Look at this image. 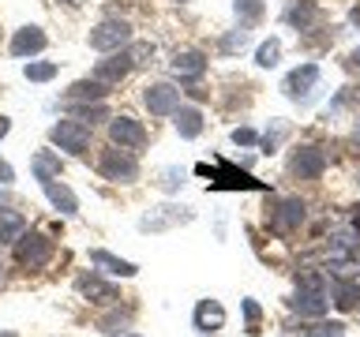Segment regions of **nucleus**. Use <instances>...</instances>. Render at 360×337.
<instances>
[{"instance_id":"nucleus-5","label":"nucleus","mask_w":360,"mask_h":337,"mask_svg":"<svg viewBox=\"0 0 360 337\" xmlns=\"http://www.w3.org/2000/svg\"><path fill=\"white\" fill-rule=\"evenodd\" d=\"M128 41H131V27L124 19H105L98 30H90V49L98 53H117Z\"/></svg>"},{"instance_id":"nucleus-23","label":"nucleus","mask_w":360,"mask_h":337,"mask_svg":"<svg viewBox=\"0 0 360 337\" xmlns=\"http://www.w3.org/2000/svg\"><path fill=\"white\" fill-rule=\"evenodd\" d=\"M27 232V218L19 210H0V244H15Z\"/></svg>"},{"instance_id":"nucleus-27","label":"nucleus","mask_w":360,"mask_h":337,"mask_svg":"<svg viewBox=\"0 0 360 337\" xmlns=\"http://www.w3.org/2000/svg\"><path fill=\"white\" fill-rule=\"evenodd\" d=\"M233 11H236V19H240L244 27H252V22L263 19V0H236Z\"/></svg>"},{"instance_id":"nucleus-45","label":"nucleus","mask_w":360,"mask_h":337,"mask_svg":"<svg viewBox=\"0 0 360 337\" xmlns=\"http://www.w3.org/2000/svg\"><path fill=\"white\" fill-rule=\"evenodd\" d=\"M180 4H184V0H180Z\"/></svg>"},{"instance_id":"nucleus-19","label":"nucleus","mask_w":360,"mask_h":337,"mask_svg":"<svg viewBox=\"0 0 360 337\" xmlns=\"http://www.w3.org/2000/svg\"><path fill=\"white\" fill-rule=\"evenodd\" d=\"M315 83H319V64H304V67H297V72H289L281 90H285L289 98H300V94H308Z\"/></svg>"},{"instance_id":"nucleus-18","label":"nucleus","mask_w":360,"mask_h":337,"mask_svg":"<svg viewBox=\"0 0 360 337\" xmlns=\"http://www.w3.org/2000/svg\"><path fill=\"white\" fill-rule=\"evenodd\" d=\"M90 266L105 270V274H112V277H135V274H139V266H135V263H128V258H117L112 251H101V247H94V251H90Z\"/></svg>"},{"instance_id":"nucleus-40","label":"nucleus","mask_w":360,"mask_h":337,"mask_svg":"<svg viewBox=\"0 0 360 337\" xmlns=\"http://www.w3.org/2000/svg\"><path fill=\"white\" fill-rule=\"evenodd\" d=\"M0 285H4V266H0Z\"/></svg>"},{"instance_id":"nucleus-2","label":"nucleus","mask_w":360,"mask_h":337,"mask_svg":"<svg viewBox=\"0 0 360 337\" xmlns=\"http://www.w3.org/2000/svg\"><path fill=\"white\" fill-rule=\"evenodd\" d=\"M15 263L22 270H41L53 263V240L45 232H22L15 240Z\"/></svg>"},{"instance_id":"nucleus-9","label":"nucleus","mask_w":360,"mask_h":337,"mask_svg":"<svg viewBox=\"0 0 360 337\" xmlns=\"http://www.w3.org/2000/svg\"><path fill=\"white\" fill-rule=\"evenodd\" d=\"M289 173L300 176V180H319L326 173V154L319 146H300V150H292V157H289Z\"/></svg>"},{"instance_id":"nucleus-41","label":"nucleus","mask_w":360,"mask_h":337,"mask_svg":"<svg viewBox=\"0 0 360 337\" xmlns=\"http://www.w3.org/2000/svg\"><path fill=\"white\" fill-rule=\"evenodd\" d=\"M120 337H143V333H120Z\"/></svg>"},{"instance_id":"nucleus-33","label":"nucleus","mask_w":360,"mask_h":337,"mask_svg":"<svg viewBox=\"0 0 360 337\" xmlns=\"http://www.w3.org/2000/svg\"><path fill=\"white\" fill-rule=\"evenodd\" d=\"M128 56H131V64H150L154 60V45L150 41H135L128 49Z\"/></svg>"},{"instance_id":"nucleus-36","label":"nucleus","mask_w":360,"mask_h":337,"mask_svg":"<svg viewBox=\"0 0 360 337\" xmlns=\"http://www.w3.org/2000/svg\"><path fill=\"white\" fill-rule=\"evenodd\" d=\"M233 143H236V146H255L259 135H255L252 128H236V131H233Z\"/></svg>"},{"instance_id":"nucleus-8","label":"nucleus","mask_w":360,"mask_h":337,"mask_svg":"<svg viewBox=\"0 0 360 337\" xmlns=\"http://www.w3.org/2000/svg\"><path fill=\"white\" fill-rule=\"evenodd\" d=\"M304 218H308V206H304L300 199H281L274 210H270V229L274 232H281V236H289V232H297L300 225H304Z\"/></svg>"},{"instance_id":"nucleus-22","label":"nucleus","mask_w":360,"mask_h":337,"mask_svg":"<svg viewBox=\"0 0 360 337\" xmlns=\"http://www.w3.org/2000/svg\"><path fill=\"white\" fill-rule=\"evenodd\" d=\"M173 124H176V135H180V139H199V131H202V112H199V109H176V112H173Z\"/></svg>"},{"instance_id":"nucleus-12","label":"nucleus","mask_w":360,"mask_h":337,"mask_svg":"<svg viewBox=\"0 0 360 337\" xmlns=\"http://www.w3.org/2000/svg\"><path fill=\"white\" fill-rule=\"evenodd\" d=\"M360 251V232L356 229H338L330 232V258L326 263H353Z\"/></svg>"},{"instance_id":"nucleus-21","label":"nucleus","mask_w":360,"mask_h":337,"mask_svg":"<svg viewBox=\"0 0 360 337\" xmlns=\"http://www.w3.org/2000/svg\"><path fill=\"white\" fill-rule=\"evenodd\" d=\"M330 300H334V308H338V311H353V308H356V300H360V285H356L353 277L334 281V285H330Z\"/></svg>"},{"instance_id":"nucleus-30","label":"nucleus","mask_w":360,"mask_h":337,"mask_svg":"<svg viewBox=\"0 0 360 337\" xmlns=\"http://www.w3.org/2000/svg\"><path fill=\"white\" fill-rule=\"evenodd\" d=\"M248 41H252V34H248V30L240 27V30L225 34V38H221V49H225V53H236V49H244Z\"/></svg>"},{"instance_id":"nucleus-29","label":"nucleus","mask_w":360,"mask_h":337,"mask_svg":"<svg viewBox=\"0 0 360 337\" xmlns=\"http://www.w3.org/2000/svg\"><path fill=\"white\" fill-rule=\"evenodd\" d=\"M278 56H281V41H278V38H270V41L259 45L255 64H259V67H274V64H278Z\"/></svg>"},{"instance_id":"nucleus-10","label":"nucleus","mask_w":360,"mask_h":337,"mask_svg":"<svg viewBox=\"0 0 360 337\" xmlns=\"http://www.w3.org/2000/svg\"><path fill=\"white\" fill-rule=\"evenodd\" d=\"M109 139L124 150H143L146 146V128L131 117H112L109 120Z\"/></svg>"},{"instance_id":"nucleus-14","label":"nucleus","mask_w":360,"mask_h":337,"mask_svg":"<svg viewBox=\"0 0 360 337\" xmlns=\"http://www.w3.org/2000/svg\"><path fill=\"white\" fill-rule=\"evenodd\" d=\"M41 191H45V199L53 202V210H60L64 218H75V213H79V199H75V191L68 187V184H56V180H41Z\"/></svg>"},{"instance_id":"nucleus-11","label":"nucleus","mask_w":360,"mask_h":337,"mask_svg":"<svg viewBox=\"0 0 360 337\" xmlns=\"http://www.w3.org/2000/svg\"><path fill=\"white\" fill-rule=\"evenodd\" d=\"M131 67H135V64H131L128 53H112V56H105V60L94 64V75H90V79H98V83L112 86V83H120V79L131 72Z\"/></svg>"},{"instance_id":"nucleus-4","label":"nucleus","mask_w":360,"mask_h":337,"mask_svg":"<svg viewBox=\"0 0 360 337\" xmlns=\"http://www.w3.org/2000/svg\"><path fill=\"white\" fill-rule=\"evenodd\" d=\"M49 139L60 146V150H68V154H86V146H90V128H86L83 120H60V124H53Z\"/></svg>"},{"instance_id":"nucleus-1","label":"nucleus","mask_w":360,"mask_h":337,"mask_svg":"<svg viewBox=\"0 0 360 337\" xmlns=\"http://www.w3.org/2000/svg\"><path fill=\"white\" fill-rule=\"evenodd\" d=\"M289 308L300 315V319H323L326 308H330V289H326V277L323 274H304L300 277V289L292 292Z\"/></svg>"},{"instance_id":"nucleus-38","label":"nucleus","mask_w":360,"mask_h":337,"mask_svg":"<svg viewBox=\"0 0 360 337\" xmlns=\"http://www.w3.org/2000/svg\"><path fill=\"white\" fill-rule=\"evenodd\" d=\"M8 131H11V120H8V117H0V139H4Z\"/></svg>"},{"instance_id":"nucleus-31","label":"nucleus","mask_w":360,"mask_h":337,"mask_svg":"<svg viewBox=\"0 0 360 337\" xmlns=\"http://www.w3.org/2000/svg\"><path fill=\"white\" fill-rule=\"evenodd\" d=\"M304 337H345V326L342 322H319V326H311Z\"/></svg>"},{"instance_id":"nucleus-13","label":"nucleus","mask_w":360,"mask_h":337,"mask_svg":"<svg viewBox=\"0 0 360 337\" xmlns=\"http://www.w3.org/2000/svg\"><path fill=\"white\" fill-rule=\"evenodd\" d=\"M191 322H195V330H202V333H218L221 326H225V308H221L218 300H199Z\"/></svg>"},{"instance_id":"nucleus-39","label":"nucleus","mask_w":360,"mask_h":337,"mask_svg":"<svg viewBox=\"0 0 360 337\" xmlns=\"http://www.w3.org/2000/svg\"><path fill=\"white\" fill-rule=\"evenodd\" d=\"M353 64L360 67V45H356V53H353Z\"/></svg>"},{"instance_id":"nucleus-16","label":"nucleus","mask_w":360,"mask_h":337,"mask_svg":"<svg viewBox=\"0 0 360 337\" xmlns=\"http://www.w3.org/2000/svg\"><path fill=\"white\" fill-rule=\"evenodd\" d=\"M105 94H109L105 83H98V79H79V83L68 86L64 101L68 105H86V101H105Z\"/></svg>"},{"instance_id":"nucleus-24","label":"nucleus","mask_w":360,"mask_h":337,"mask_svg":"<svg viewBox=\"0 0 360 337\" xmlns=\"http://www.w3.org/2000/svg\"><path fill=\"white\" fill-rule=\"evenodd\" d=\"M285 19H289V27H297V30H311V22L319 19V8H315L311 0H300V4H292L285 11Z\"/></svg>"},{"instance_id":"nucleus-43","label":"nucleus","mask_w":360,"mask_h":337,"mask_svg":"<svg viewBox=\"0 0 360 337\" xmlns=\"http://www.w3.org/2000/svg\"><path fill=\"white\" fill-rule=\"evenodd\" d=\"M68 4H83V0H68Z\"/></svg>"},{"instance_id":"nucleus-17","label":"nucleus","mask_w":360,"mask_h":337,"mask_svg":"<svg viewBox=\"0 0 360 337\" xmlns=\"http://www.w3.org/2000/svg\"><path fill=\"white\" fill-rule=\"evenodd\" d=\"M45 45H49V38H45L41 27H22V30H15V38H11V56H34V53H41Z\"/></svg>"},{"instance_id":"nucleus-44","label":"nucleus","mask_w":360,"mask_h":337,"mask_svg":"<svg viewBox=\"0 0 360 337\" xmlns=\"http://www.w3.org/2000/svg\"><path fill=\"white\" fill-rule=\"evenodd\" d=\"M202 337H214V333H202Z\"/></svg>"},{"instance_id":"nucleus-35","label":"nucleus","mask_w":360,"mask_h":337,"mask_svg":"<svg viewBox=\"0 0 360 337\" xmlns=\"http://www.w3.org/2000/svg\"><path fill=\"white\" fill-rule=\"evenodd\" d=\"M180 184H184V173H180V168H165L162 173V187L165 191H176Z\"/></svg>"},{"instance_id":"nucleus-6","label":"nucleus","mask_w":360,"mask_h":337,"mask_svg":"<svg viewBox=\"0 0 360 337\" xmlns=\"http://www.w3.org/2000/svg\"><path fill=\"white\" fill-rule=\"evenodd\" d=\"M143 105L150 109V117H173L180 109V90L173 83H150L143 86Z\"/></svg>"},{"instance_id":"nucleus-34","label":"nucleus","mask_w":360,"mask_h":337,"mask_svg":"<svg viewBox=\"0 0 360 337\" xmlns=\"http://www.w3.org/2000/svg\"><path fill=\"white\" fill-rule=\"evenodd\" d=\"M124 322H128V311H124V315H120V311H112V315H105V319L98 322V330H101V333H112V337H117V330H120Z\"/></svg>"},{"instance_id":"nucleus-25","label":"nucleus","mask_w":360,"mask_h":337,"mask_svg":"<svg viewBox=\"0 0 360 337\" xmlns=\"http://www.w3.org/2000/svg\"><path fill=\"white\" fill-rule=\"evenodd\" d=\"M30 168H34V176H38V180H56V176H60V157L49 154V150H41V154H34Z\"/></svg>"},{"instance_id":"nucleus-7","label":"nucleus","mask_w":360,"mask_h":337,"mask_svg":"<svg viewBox=\"0 0 360 337\" xmlns=\"http://www.w3.org/2000/svg\"><path fill=\"white\" fill-rule=\"evenodd\" d=\"M195 213L188 206H154L150 213L139 218V229L143 232H165V229H176V225H188Z\"/></svg>"},{"instance_id":"nucleus-3","label":"nucleus","mask_w":360,"mask_h":337,"mask_svg":"<svg viewBox=\"0 0 360 337\" xmlns=\"http://www.w3.org/2000/svg\"><path fill=\"white\" fill-rule=\"evenodd\" d=\"M98 168H101V176L105 180H112V184H135L139 180V161H135V154L131 150H105L101 154V161H98Z\"/></svg>"},{"instance_id":"nucleus-42","label":"nucleus","mask_w":360,"mask_h":337,"mask_svg":"<svg viewBox=\"0 0 360 337\" xmlns=\"http://www.w3.org/2000/svg\"><path fill=\"white\" fill-rule=\"evenodd\" d=\"M0 337H15V333H11V330H4V333H0Z\"/></svg>"},{"instance_id":"nucleus-37","label":"nucleus","mask_w":360,"mask_h":337,"mask_svg":"<svg viewBox=\"0 0 360 337\" xmlns=\"http://www.w3.org/2000/svg\"><path fill=\"white\" fill-rule=\"evenodd\" d=\"M11 180H15V168H11L8 161H0V187H8Z\"/></svg>"},{"instance_id":"nucleus-15","label":"nucleus","mask_w":360,"mask_h":337,"mask_svg":"<svg viewBox=\"0 0 360 337\" xmlns=\"http://www.w3.org/2000/svg\"><path fill=\"white\" fill-rule=\"evenodd\" d=\"M75 289L83 292L86 300H94V303H117V300H120L117 285H109V281H101L98 274H83V277L75 281Z\"/></svg>"},{"instance_id":"nucleus-26","label":"nucleus","mask_w":360,"mask_h":337,"mask_svg":"<svg viewBox=\"0 0 360 337\" xmlns=\"http://www.w3.org/2000/svg\"><path fill=\"white\" fill-rule=\"evenodd\" d=\"M75 112V120H83L86 128L90 124H98V120H105L109 117V109H105V101H86V105H72Z\"/></svg>"},{"instance_id":"nucleus-28","label":"nucleus","mask_w":360,"mask_h":337,"mask_svg":"<svg viewBox=\"0 0 360 337\" xmlns=\"http://www.w3.org/2000/svg\"><path fill=\"white\" fill-rule=\"evenodd\" d=\"M22 75H27L30 83H49V79L56 75V64H49V60H30L27 67H22Z\"/></svg>"},{"instance_id":"nucleus-32","label":"nucleus","mask_w":360,"mask_h":337,"mask_svg":"<svg viewBox=\"0 0 360 337\" xmlns=\"http://www.w3.org/2000/svg\"><path fill=\"white\" fill-rule=\"evenodd\" d=\"M240 308H244V319H248V333H259V322H263V311H259V303H255V300H244Z\"/></svg>"},{"instance_id":"nucleus-20","label":"nucleus","mask_w":360,"mask_h":337,"mask_svg":"<svg viewBox=\"0 0 360 337\" xmlns=\"http://www.w3.org/2000/svg\"><path fill=\"white\" fill-rule=\"evenodd\" d=\"M202 72H207V56L188 49V53H176L173 56V75L176 79H199Z\"/></svg>"}]
</instances>
